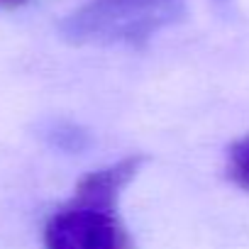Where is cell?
Returning <instances> with one entry per match:
<instances>
[{"label":"cell","instance_id":"3","mask_svg":"<svg viewBox=\"0 0 249 249\" xmlns=\"http://www.w3.org/2000/svg\"><path fill=\"white\" fill-rule=\"evenodd\" d=\"M142 161H144L142 157H127V159H120V161L105 166V169L86 174L78 181L71 203L93 205V208H115L122 191L137 176Z\"/></svg>","mask_w":249,"mask_h":249},{"label":"cell","instance_id":"4","mask_svg":"<svg viewBox=\"0 0 249 249\" xmlns=\"http://www.w3.org/2000/svg\"><path fill=\"white\" fill-rule=\"evenodd\" d=\"M227 176L242 191H249V135L232 144L227 154Z\"/></svg>","mask_w":249,"mask_h":249},{"label":"cell","instance_id":"1","mask_svg":"<svg viewBox=\"0 0 249 249\" xmlns=\"http://www.w3.org/2000/svg\"><path fill=\"white\" fill-rule=\"evenodd\" d=\"M183 13V0H86L66 15L61 35L81 47H142Z\"/></svg>","mask_w":249,"mask_h":249},{"label":"cell","instance_id":"2","mask_svg":"<svg viewBox=\"0 0 249 249\" xmlns=\"http://www.w3.org/2000/svg\"><path fill=\"white\" fill-rule=\"evenodd\" d=\"M47 249H135L115 208L69 203L44 227Z\"/></svg>","mask_w":249,"mask_h":249}]
</instances>
